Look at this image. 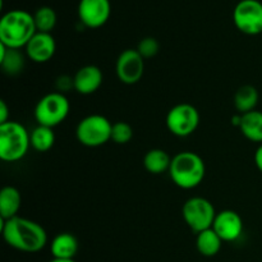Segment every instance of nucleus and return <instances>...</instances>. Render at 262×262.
<instances>
[{
    "label": "nucleus",
    "mask_w": 262,
    "mask_h": 262,
    "mask_svg": "<svg viewBox=\"0 0 262 262\" xmlns=\"http://www.w3.org/2000/svg\"><path fill=\"white\" fill-rule=\"evenodd\" d=\"M2 233L5 243L14 250L26 253L40 252L48 245V234L38 223L15 216L2 220Z\"/></svg>",
    "instance_id": "1"
},
{
    "label": "nucleus",
    "mask_w": 262,
    "mask_h": 262,
    "mask_svg": "<svg viewBox=\"0 0 262 262\" xmlns=\"http://www.w3.org/2000/svg\"><path fill=\"white\" fill-rule=\"evenodd\" d=\"M36 32L33 14L26 10H9L0 19V43L9 49L26 48Z\"/></svg>",
    "instance_id": "2"
},
{
    "label": "nucleus",
    "mask_w": 262,
    "mask_h": 262,
    "mask_svg": "<svg viewBox=\"0 0 262 262\" xmlns=\"http://www.w3.org/2000/svg\"><path fill=\"white\" fill-rule=\"evenodd\" d=\"M169 176L179 188L193 189L205 179L206 165L199 154L193 151H182L171 158Z\"/></svg>",
    "instance_id": "3"
},
{
    "label": "nucleus",
    "mask_w": 262,
    "mask_h": 262,
    "mask_svg": "<svg viewBox=\"0 0 262 262\" xmlns=\"http://www.w3.org/2000/svg\"><path fill=\"white\" fill-rule=\"evenodd\" d=\"M31 147V133L20 123L9 120L0 124V159L15 163L27 155Z\"/></svg>",
    "instance_id": "4"
},
{
    "label": "nucleus",
    "mask_w": 262,
    "mask_h": 262,
    "mask_svg": "<svg viewBox=\"0 0 262 262\" xmlns=\"http://www.w3.org/2000/svg\"><path fill=\"white\" fill-rule=\"evenodd\" d=\"M71 110V104L61 92H50L41 97L35 106V119L38 125L54 128L67 119Z\"/></svg>",
    "instance_id": "5"
},
{
    "label": "nucleus",
    "mask_w": 262,
    "mask_h": 262,
    "mask_svg": "<svg viewBox=\"0 0 262 262\" xmlns=\"http://www.w3.org/2000/svg\"><path fill=\"white\" fill-rule=\"evenodd\" d=\"M113 123L101 114H91L79 120L76 137L86 147H100L112 141Z\"/></svg>",
    "instance_id": "6"
},
{
    "label": "nucleus",
    "mask_w": 262,
    "mask_h": 262,
    "mask_svg": "<svg viewBox=\"0 0 262 262\" xmlns=\"http://www.w3.org/2000/svg\"><path fill=\"white\" fill-rule=\"evenodd\" d=\"M216 214L214 205L205 197H191L182 207L184 222L196 234L212 228Z\"/></svg>",
    "instance_id": "7"
},
{
    "label": "nucleus",
    "mask_w": 262,
    "mask_h": 262,
    "mask_svg": "<svg viewBox=\"0 0 262 262\" xmlns=\"http://www.w3.org/2000/svg\"><path fill=\"white\" fill-rule=\"evenodd\" d=\"M200 124V113L188 102L177 104L166 114V128L177 137H188L193 135Z\"/></svg>",
    "instance_id": "8"
},
{
    "label": "nucleus",
    "mask_w": 262,
    "mask_h": 262,
    "mask_svg": "<svg viewBox=\"0 0 262 262\" xmlns=\"http://www.w3.org/2000/svg\"><path fill=\"white\" fill-rule=\"evenodd\" d=\"M233 22L245 35H262V3L258 0H241L233 12Z\"/></svg>",
    "instance_id": "9"
},
{
    "label": "nucleus",
    "mask_w": 262,
    "mask_h": 262,
    "mask_svg": "<svg viewBox=\"0 0 262 262\" xmlns=\"http://www.w3.org/2000/svg\"><path fill=\"white\" fill-rule=\"evenodd\" d=\"M117 77L122 83L132 86L138 83L145 73V59L141 56L137 50L127 49L118 56L117 66Z\"/></svg>",
    "instance_id": "10"
},
{
    "label": "nucleus",
    "mask_w": 262,
    "mask_h": 262,
    "mask_svg": "<svg viewBox=\"0 0 262 262\" xmlns=\"http://www.w3.org/2000/svg\"><path fill=\"white\" fill-rule=\"evenodd\" d=\"M112 5L109 0H81L78 4L79 22L87 28H100L109 20Z\"/></svg>",
    "instance_id": "11"
},
{
    "label": "nucleus",
    "mask_w": 262,
    "mask_h": 262,
    "mask_svg": "<svg viewBox=\"0 0 262 262\" xmlns=\"http://www.w3.org/2000/svg\"><path fill=\"white\" fill-rule=\"evenodd\" d=\"M212 229L217 233L223 242H234L243 233V220L237 211L223 210L216 214Z\"/></svg>",
    "instance_id": "12"
},
{
    "label": "nucleus",
    "mask_w": 262,
    "mask_h": 262,
    "mask_svg": "<svg viewBox=\"0 0 262 262\" xmlns=\"http://www.w3.org/2000/svg\"><path fill=\"white\" fill-rule=\"evenodd\" d=\"M26 55L33 63H48L53 59L56 51L55 38L51 33L36 32L25 48Z\"/></svg>",
    "instance_id": "13"
},
{
    "label": "nucleus",
    "mask_w": 262,
    "mask_h": 262,
    "mask_svg": "<svg viewBox=\"0 0 262 262\" xmlns=\"http://www.w3.org/2000/svg\"><path fill=\"white\" fill-rule=\"evenodd\" d=\"M104 81L102 71L96 66H84L73 76V87L79 95H92L101 87Z\"/></svg>",
    "instance_id": "14"
},
{
    "label": "nucleus",
    "mask_w": 262,
    "mask_h": 262,
    "mask_svg": "<svg viewBox=\"0 0 262 262\" xmlns=\"http://www.w3.org/2000/svg\"><path fill=\"white\" fill-rule=\"evenodd\" d=\"M50 252L53 258L74 260L78 252V241L72 233H59L51 241Z\"/></svg>",
    "instance_id": "15"
},
{
    "label": "nucleus",
    "mask_w": 262,
    "mask_h": 262,
    "mask_svg": "<svg viewBox=\"0 0 262 262\" xmlns=\"http://www.w3.org/2000/svg\"><path fill=\"white\" fill-rule=\"evenodd\" d=\"M22 206L20 192L13 186L3 187L0 191V217L3 222L18 216Z\"/></svg>",
    "instance_id": "16"
},
{
    "label": "nucleus",
    "mask_w": 262,
    "mask_h": 262,
    "mask_svg": "<svg viewBox=\"0 0 262 262\" xmlns=\"http://www.w3.org/2000/svg\"><path fill=\"white\" fill-rule=\"evenodd\" d=\"M239 130L251 142L262 143V112H253L241 114Z\"/></svg>",
    "instance_id": "17"
},
{
    "label": "nucleus",
    "mask_w": 262,
    "mask_h": 262,
    "mask_svg": "<svg viewBox=\"0 0 262 262\" xmlns=\"http://www.w3.org/2000/svg\"><path fill=\"white\" fill-rule=\"evenodd\" d=\"M0 67L9 76L19 74L25 67V56L18 49H9L0 43Z\"/></svg>",
    "instance_id": "18"
},
{
    "label": "nucleus",
    "mask_w": 262,
    "mask_h": 262,
    "mask_svg": "<svg viewBox=\"0 0 262 262\" xmlns=\"http://www.w3.org/2000/svg\"><path fill=\"white\" fill-rule=\"evenodd\" d=\"M260 100L257 89L252 84H245L239 87L234 94V107L239 114H246L256 110Z\"/></svg>",
    "instance_id": "19"
},
{
    "label": "nucleus",
    "mask_w": 262,
    "mask_h": 262,
    "mask_svg": "<svg viewBox=\"0 0 262 262\" xmlns=\"http://www.w3.org/2000/svg\"><path fill=\"white\" fill-rule=\"evenodd\" d=\"M143 166L151 174H163L164 171H169L171 164V158L165 150L161 148H151L143 156Z\"/></svg>",
    "instance_id": "20"
},
{
    "label": "nucleus",
    "mask_w": 262,
    "mask_h": 262,
    "mask_svg": "<svg viewBox=\"0 0 262 262\" xmlns=\"http://www.w3.org/2000/svg\"><path fill=\"white\" fill-rule=\"evenodd\" d=\"M223 239L217 235L212 228L197 233L196 247L197 251L205 257H214L222 250Z\"/></svg>",
    "instance_id": "21"
},
{
    "label": "nucleus",
    "mask_w": 262,
    "mask_h": 262,
    "mask_svg": "<svg viewBox=\"0 0 262 262\" xmlns=\"http://www.w3.org/2000/svg\"><path fill=\"white\" fill-rule=\"evenodd\" d=\"M55 143V133L54 128L37 125L31 132V147L37 152H46Z\"/></svg>",
    "instance_id": "22"
},
{
    "label": "nucleus",
    "mask_w": 262,
    "mask_h": 262,
    "mask_svg": "<svg viewBox=\"0 0 262 262\" xmlns=\"http://www.w3.org/2000/svg\"><path fill=\"white\" fill-rule=\"evenodd\" d=\"M37 32L51 33L56 25V13L50 7H41L33 14Z\"/></svg>",
    "instance_id": "23"
},
{
    "label": "nucleus",
    "mask_w": 262,
    "mask_h": 262,
    "mask_svg": "<svg viewBox=\"0 0 262 262\" xmlns=\"http://www.w3.org/2000/svg\"><path fill=\"white\" fill-rule=\"evenodd\" d=\"M133 128L127 122H117L112 128V141L117 145H125L133 138Z\"/></svg>",
    "instance_id": "24"
},
{
    "label": "nucleus",
    "mask_w": 262,
    "mask_h": 262,
    "mask_svg": "<svg viewBox=\"0 0 262 262\" xmlns=\"http://www.w3.org/2000/svg\"><path fill=\"white\" fill-rule=\"evenodd\" d=\"M136 50L141 54V56L143 59H151L158 55L159 50H160V45H159L156 38L145 37L138 42V46Z\"/></svg>",
    "instance_id": "25"
},
{
    "label": "nucleus",
    "mask_w": 262,
    "mask_h": 262,
    "mask_svg": "<svg viewBox=\"0 0 262 262\" xmlns=\"http://www.w3.org/2000/svg\"><path fill=\"white\" fill-rule=\"evenodd\" d=\"M56 89H58V92H61L64 94L68 90L74 89L73 87V77L68 76H60L58 79H56Z\"/></svg>",
    "instance_id": "26"
},
{
    "label": "nucleus",
    "mask_w": 262,
    "mask_h": 262,
    "mask_svg": "<svg viewBox=\"0 0 262 262\" xmlns=\"http://www.w3.org/2000/svg\"><path fill=\"white\" fill-rule=\"evenodd\" d=\"M9 122V107L4 100L0 101V124Z\"/></svg>",
    "instance_id": "27"
},
{
    "label": "nucleus",
    "mask_w": 262,
    "mask_h": 262,
    "mask_svg": "<svg viewBox=\"0 0 262 262\" xmlns=\"http://www.w3.org/2000/svg\"><path fill=\"white\" fill-rule=\"evenodd\" d=\"M255 164L256 166H257L258 170L262 173V143L258 146L257 150H256L255 152Z\"/></svg>",
    "instance_id": "28"
},
{
    "label": "nucleus",
    "mask_w": 262,
    "mask_h": 262,
    "mask_svg": "<svg viewBox=\"0 0 262 262\" xmlns=\"http://www.w3.org/2000/svg\"><path fill=\"white\" fill-rule=\"evenodd\" d=\"M49 262H76L74 260H60V258H53L51 261Z\"/></svg>",
    "instance_id": "29"
}]
</instances>
